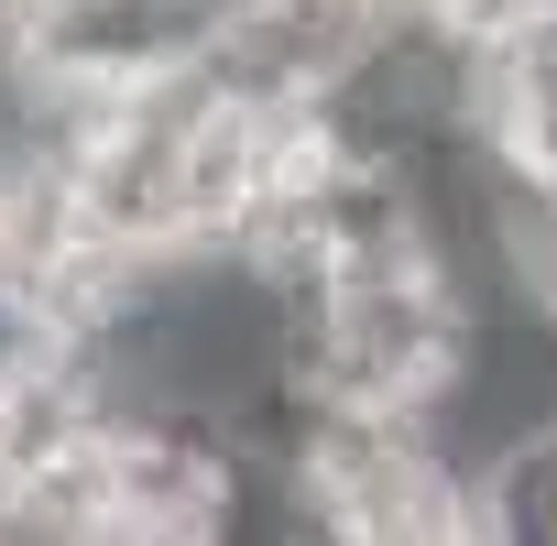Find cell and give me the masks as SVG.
I'll return each mask as SVG.
<instances>
[{
	"mask_svg": "<svg viewBox=\"0 0 557 546\" xmlns=\"http://www.w3.org/2000/svg\"><path fill=\"white\" fill-rule=\"evenodd\" d=\"M470 361V285L448 262L394 273H329L296 318V394L350 415H437Z\"/></svg>",
	"mask_w": 557,
	"mask_h": 546,
	"instance_id": "obj_1",
	"label": "cell"
},
{
	"mask_svg": "<svg viewBox=\"0 0 557 546\" xmlns=\"http://www.w3.org/2000/svg\"><path fill=\"white\" fill-rule=\"evenodd\" d=\"M55 361H66V339L45 328V307L12 285V273H0V405H12L34 372H55Z\"/></svg>",
	"mask_w": 557,
	"mask_h": 546,
	"instance_id": "obj_2",
	"label": "cell"
},
{
	"mask_svg": "<svg viewBox=\"0 0 557 546\" xmlns=\"http://www.w3.org/2000/svg\"><path fill=\"white\" fill-rule=\"evenodd\" d=\"M12 481H23V470H12V448H0V502H12Z\"/></svg>",
	"mask_w": 557,
	"mask_h": 546,
	"instance_id": "obj_3",
	"label": "cell"
}]
</instances>
